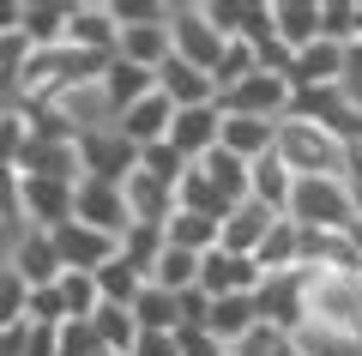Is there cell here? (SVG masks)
I'll use <instances>...</instances> for the list:
<instances>
[{"mask_svg": "<svg viewBox=\"0 0 362 356\" xmlns=\"http://www.w3.org/2000/svg\"><path fill=\"white\" fill-rule=\"evenodd\" d=\"M6 266L25 278V290H49L54 278H61V260H54V242L42 236V229H18L13 254H6Z\"/></svg>", "mask_w": 362, "mask_h": 356, "instance_id": "2e32d148", "label": "cell"}, {"mask_svg": "<svg viewBox=\"0 0 362 356\" xmlns=\"http://www.w3.org/2000/svg\"><path fill=\"white\" fill-rule=\"evenodd\" d=\"M90 332H97V344H103V356H127L133 350V338H139V326H133V314L127 308H97L90 314Z\"/></svg>", "mask_w": 362, "mask_h": 356, "instance_id": "e575fe53", "label": "cell"}, {"mask_svg": "<svg viewBox=\"0 0 362 356\" xmlns=\"http://www.w3.org/2000/svg\"><path fill=\"white\" fill-rule=\"evenodd\" d=\"M254 73H259V61H254V42H223L218 67H211V85H218V97H223V91H235L242 79H254Z\"/></svg>", "mask_w": 362, "mask_h": 356, "instance_id": "d590c367", "label": "cell"}, {"mask_svg": "<svg viewBox=\"0 0 362 356\" xmlns=\"http://www.w3.org/2000/svg\"><path fill=\"white\" fill-rule=\"evenodd\" d=\"M290 79H278V73H254V79H242L235 91H223L218 97V115H254V121H284L290 115Z\"/></svg>", "mask_w": 362, "mask_h": 356, "instance_id": "8992f818", "label": "cell"}, {"mask_svg": "<svg viewBox=\"0 0 362 356\" xmlns=\"http://www.w3.org/2000/svg\"><path fill=\"white\" fill-rule=\"evenodd\" d=\"M218 127H223L218 103H211V109H175V121H169V145H175L187 163H199L206 151H218Z\"/></svg>", "mask_w": 362, "mask_h": 356, "instance_id": "ffe728a7", "label": "cell"}, {"mask_svg": "<svg viewBox=\"0 0 362 356\" xmlns=\"http://www.w3.org/2000/svg\"><path fill=\"white\" fill-rule=\"evenodd\" d=\"M121 200H127V224H139V229H163L169 212H175V193H169L163 181L139 176V169L121 181Z\"/></svg>", "mask_w": 362, "mask_h": 356, "instance_id": "44dd1931", "label": "cell"}, {"mask_svg": "<svg viewBox=\"0 0 362 356\" xmlns=\"http://www.w3.org/2000/svg\"><path fill=\"white\" fill-rule=\"evenodd\" d=\"M139 176L163 181V188L175 193V181L187 176V157H181V151H175V145H169V139H157V145H145V151H139Z\"/></svg>", "mask_w": 362, "mask_h": 356, "instance_id": "8d00e7d4", "label": "cell"}, {"mask_svg": "<svg viewBox=\"0 0 362 356\" xmlns=\"http://www.w3.org/2000/svg\"><path fill=\"white\" fill-rule=\"evenodd\" d=\"M194 169H199V176H206L230 205H242V200H247V163H242V157H230L223 145H218V151H206Z\"/></svg>", "mask_w": 362, "mask_h": 356, "instance_id": "4dcf8cb0", "label": "cell"}, {"mask_svg": "<svg viewBox=\"0 0 362 356\" xmlns=\"http://www.w3.org/2000/svg\"><path fill=\"white\" fill-rule=\"evenodd\" d=\"M109 13H115V30H127V25H163L169 6L163 0H109Z\"/></svg>", "mask_w": 362, "mask_h": 356, "instance_id": "b9f144b4", "label": "cell"}, {"mask_svg": "<svg viewBox=\"0 0 362 356\" xmlns=\"http://www.w3.org/2000/svg\"><path fill=\"white\" fill-rule=\"evenodd\" d=\"M254 266H259V278H290V272H302V236H296V224H278L266 229V242L254 248Z\"/></svg>", "mask_w": 362, "mask_h": 356, "instance_id": "cb8c5ba5", "label": "cell"}, {"mask_svg": "<svg viewBox=\"0 0 362 356\" xmlns=\"http://www.w3.org/2000/svg\"><path fill=\"white\" fill-rule=\"evenodd\" d=\"M302 332L362 350V272H302Z\"/></svg>", "mask_w": 362, "mask_h": 356, "instance_id": "6da1fadb", "label": "cell"}, {"mask_svg": "<svg viewBox=\"0 0 362 356\" xmlns=\"http://www.w3.org/2000/svg\"><path fill=\"white\" fill-rule=\"evenodd\" d=\"M115 61L157 73V67L169 61V18H163V25H127V30H121V42H115Z\"/></svg>", "mask_w": 362, "mask_h": 356, "instance_id": "484cf974", "label": "cell"}, {"mask_svg": "<svg viewBox=\"0 0 362 356\" xmlns=\"http://www.w3.org/2000/svg\"><path fill=\"white\" fill-rule=\"evenodd\" d=\"M223 356H230V350H223Z\"/></svg>", "mask_w": 362, "mask_h": 356, "instance_id": "c3c4849f", "label": "cell"}, {"mask_svg": "<svg viewBox=\"0 0 362 356\" xmlns=\"http://www.w3.org/2000/svg\"><path fill=\"white\" fill-rule=\"evenodd\" d=\"M54 242V260H61V272H97L103 260H115L121 254V242L115 236H97V229H85V224H54V229H42Z\"/></svg>", "mask_w": 362, "mask_h": 356, "instance_id": "9c48e42d", "label": "cell"}, {"mask_svg": "<svg viewBox=\"0 0 362 356\" xmlns=\"http://www.w3.org/2000/svg\"><path fill=\"white\" fill-rule=\"evenodd\" d=\"M175 350H181V356H223L206 332H175Z\"/></svg>", "mask_w": 362, "mask_h": 356, "instance_id": "bcb514c9", "label": "cell"}, {"mask_svg": "<svg viewBox=\"0 0 362 356\" xmlns=\"http://www.w3.org/2000/svg\"><path fill=\"white\" fill-rule=\"evenodd\" d=\"M284 224H296V229H350V193H344V181L302 176L296 188H290Z\"/></svg>", "mask_w": 362, "mask_h": 356, "instance_id": "3957f363", "label": "cell"}, {"mask_svg": "<svg viewBox=\"0 0 362 356\" xmlns=\"http://www.w3.org/2000/svg\"><path fill=\"white\" fill-rule=\"evenodd\" d=\"M18 18H25V6L18 0H0V37H18Z\"/></svg>", "mask_w": 362, "mask_h": 356, "instance_id": "7dc6e473", "label": "cell"}, {"mask_svg": "<svg viewBox=\"0 0 362 356\" xmlns=\"http://www.w3.org/2000/svg\"><path fill=\"white\" fill-rule=\"evenodd\" d=\"M254 314H259V326L296 338V332H302V272H290V278H259Z\"/></svg>", "mask_w": 362, "mask_h": 356, "instance_id": "8fae6325", "label": "cell"}, {"mask_svg": "<svg viewBox=\"0 0 362 356\" xmlns=\"http://www.w3.org/2000/svg\"><path fill=\"white\" fill-rule=\"evenodd\" d=\"M54 356H103L90 320H61V332H54Z\"/></svg>", "mask_w": 362, "mask_h": 356, "instance_id": "60d3db41", "label": "cell"}, {"mask_svg": "<svg viewBox=\"0 0 362 356\" xmlns=\"http://www.w3.org/2000/svg\"><path fill=\"white\" fill-rule=\"evenodd\" d=\"M163 242L181 248V254H211V248H218V224H211V217H199V212H169Z\"/></svg>", "mask_w": 362, "mask_h": 356, "instance_id": "f546056e", "label": "cell"}, {"mask_svg": "<svg viewBox=\"0 0 362 356\" xmlns=\"http://www.w3.org/2000/svg\"><path fill=\"white\" fill-rule=\"evenodd\" d=\"M157 91L169 97V109H211V103H218V85H211V73H199V67L175 61V54L157 67Z\"/></svg>", "mask_w": 362, "mask_h": 356, "instance_id": "9a60e30c", "label": "cell"}, {"mask_svg": "<svg viewBox=\"0 0 362 356\" xmlns=\"http://www.w3.org/2000/svg\"><path fill=\"white\" fill-rule=\"evenodd\" d=\"M290 188H296V176L284 169V157H278V151H266V157H254V163H247V200L266 205L272 217H284Z\"/></svg>", "mask_w": 362, "mask_h": 356, "instance_id": "603a6c76", "label": "cell"}, {"mask_svg": "<svg viewBox=\"0 0 362 356\" xmlns=\"http://www.w3.org/2000/svg\"><path fill=\"white\" fill-rule=\"evenodd\" d=\"M133 169H139V151H133L115 127L78 133V181H115V188H121Z\"/></svg>", "mask_w": 362, "mask_h": 356, "instance_id": "5b68a950", "label": "cell"}, {"mask_svg": "<svg viewBox=\"0 0 362 356\" xmlns=\"http://www.w3.org/2000/svg\"><path fill=\"white\" fill-rule=\"evenodd\" d=\"M284 344H290L284 332H272V326H254V332H247L242 344H230V356H278Z\"/></svg>", "mask_w": 362, "mask_h": 356, "instance_id": "7bdbcfd3", "label": "cell"}, {"mask_svg": "<svg viewBox=\"0 0 362 356\" xmlns=\"http://www.w3.org/2000/svg\"><path fill=\"white\" fill-rule=\"evenodd\" d=\"M90 278H97V296H103L109 308H133V296L145 290V278H139V272H133L121 254H115V260H103V266L90 272Z\"/></svg>", "mask_w": 362, "mask_h": 356, "instance_id": "d6a6232c", "label": "cell"}, {"mask_svg": "<svg viewBox=\"0 0 362 356\" xmlns=\"http://www.w3.org/2000/svg\"><path fill=\"white\" fill-rule=\"evenodd\" d=\"M0 224L25 229V212H18V169H0Z\"/></svg>", "mask_w": 362, "mask_h": 356, "instance_id": "ee69618b", "label": "cell"}, {"mask_svg": "<svg viewBox=\"0 0 362 356\" xmlns=\"http://www.w3.org/2000/svg\"><path fill=\"white\" fill-rule=\"evenodd\" d=\"M290 91H326V85H344V49L338 42H308V49L290 54Z\"/></svg>", "mask_w": 362, "mask_h": 356, "instance_id": "5bb4252c", "label": "cell"}, {"mask_svg": "<svg viewBox=\"0 0 362 356\" xmlns=\"http://www.w3.org/2000/svg\"><path fill=\"white\" fill-rule=\"evenodd\" d=\"M169 54H175V61H187V67H199V73H211V67H218L223 37L211 30V18H206V6H199V0L169 6Z\"/></svg>", "mask_w": 362, "mask_h": 356, "instance_id": "277c9868", "label": "cell"}, {"mask_svg": "<svg viewBox=\"0 0 362 356\" xmlns=\"http://www.w3.org/2000/svg\"><path fill=\"white\" fill-rule=\"evenodd\" d=\"M145 284H157V290H169V296L194 290V284H199V254H181V248H169V242H163V254L151 260Z\"/></svg>", "mask_w": 362, "mask_h": 356, "instance_id": "f1b7e54d", "label": "cell"}, {"mask_svg": "<svg viewBox=\"0 0 362 356\" xmlns=\"http://www.w3.org/2000/svg\"><path fill=\"white\" fill-rule=\"evenodd\" d=\"M30 145V115L0 103V169H18V151Z\"/></svg>", "mask_w": 362, "mask_h": 356, "instance_id": "74e56055", "label": "cell"}, {"mask_svg": "<svg viewBox=\"0 0 362 356\" xmlns=\"http://www.w3.org/2000/svg\"><path fill=\"white\" fill-rule=\"evenodd\" d=\"M206 302H218V296H254L259 290V266L247 254H223V248H211V254H199V284H194Z\"/></svg>", "mask_w": 362, "mask_h": 356, "instance_id": "30bf717a", "label": "cell"}, {"mask_svg": "<svg viewBox=\"0 0 362 356\" xmlns=\"http://www.w3.org/2000/svg\"><path fill=\"white\" fill-rule=\"evenodd\" d=\"M73 224L97 229V236H127V200H121L115 181H73Z\"/></svg>", "mask_w": 362, "mask_h": 356, "instance_id": "52a82bcc", "label": "cell"}, {"mask_svg": "<svg viewBox=\"0 0 362 356\" xmlns=\"http://www.w3.org/2000/svg\"><path fill=\"white\" fill-rule=\"evenodd\" d=\"M272 139H278V121H254V115H223V127H218V145L230 157H242V163L266 157Z\"/></svg>", "mask_w": 362, "mask_h": 356, "instance_id": "d4e9b609", "label": "cell"}, {"mask_svg": "<svg viewBox=\"0 0 362 356\" xmlns=\"http://www.w3.org/2000/svg\"><path fill=\"white\" fill-rule=\"evenodd\" d=\"M272 42L290 54L320 42V0H272Z\"/></svg>", "mask_w": 362, "mask_h": 356, "instance_id": "e0dca14e", "label": "cell"}, {"mask_svg": "<svg viewBox=\"0 0 362 356\" xmlns=\"http://www.w3.org/2000/svg\"><path fill=\"white\" fill-rule=\"evenodd\" d=\"M25 278H18L13 266H0V332H13V326H25Z\"/></svg>", "mask_w": 362, "mask_h": 356, "instance_id": "ab89813d", "label": "cell"}, {"mask_svg": "<svg viewBox=\"0 0 362 356\" xmlns=\"http://www.w3.org/2000/svg\"><path fill=\"white\" fill-rule=\"evenodd\" d=\"M157 254H163V229H139V224H133L127 236H121V260H127L139 278L151 272V260H157Z\"/></svg>", "mask_w": 362, "mask_h": 356, "instance_id": "f35d334b", "label": "cell"}, {"mask_svg": "<svg viewBox=\"0 0 362 356\" xmlns=\"http://www.w3.org/2000/svg\"><path fill=\"white\" fill-rule=\"evenodd\" d=\"M115 42H121V30H115L109 0H78V6H66V49L115 61Z\"/></svg>", "mask_w": 362, "mask_h": 356, "instance_id": "ba28073f", "label": "cell"}, {"mask_svg": "<svg viewBox=\"0 0 362 356\" xmlns=\"http://www.w3.org/2000/svg\"><path fill=\"white\" fill-rule=\"evenodd\" d=\"M18 212H25V229H54L73 217V181H37L18 176Z\"/></svg>", "mask_w": 362, "mask_h": 356, "instance_id": "7c38bea8", "label": "cell"}, {"mask_svg": "<svg viewBox=\"0 0 362 356\" xmlns=\"http://www.w3.org/2000/svg\"><path fill=\"white\" fill-rule=\"evenodd\" d=\"M278 224V217L266 212V205H254V200H242V205H230L223 212V224H218V248L223 254H247L254 260V248L266 242V229Z\"/></svg>", "mask_w": 362, "mask_h": 356, "instance_id": "ac0fdd59", "label": "cell"}, {"mask_svg": "<svg viewBox=\"0 0 362 356\" xmlns=\"http://www.w3.org/2000/svg\"><path fill=\"white\" fill-rule=\"evenodd\" d=\"M259 326V314H254V296H218V302L206 308V338L218 344V350H230V344H242L247 332Z\"/></svg>", "mask_w": 362, "mask_h": 356, "instance_id": "7402d4cb", "label": "cell"}, {"mask_svg": "<svg viewBox=\"0 0 362 356\" xmlns=\"http://www.w3.org/2000/svg\"><path fill=\"white\" fill-rule=\"evenodd\" d=\"M54 296H61V314H66V320H90L97 308H103V296H97V278H90V272H61V278H54Z\"/></svg>", "mask_w": 362, "mask_h": 356, "instance_id": "836d02e7", "label": "cell"}, {"mask_svg": "<svg viewBox=\"0 0 362 356\" xmlns=\"http://www.w3.org/2000/svg\"><path fill=\"white\" fill-rule=\"evenodd\" d=\"M169 121H175V109H169V97H163V91H151V97L127 103V109L115 115V133H121V139L133 145V151H145V145L169 139Z\"/></svg>", "mask_w": 362, "mask_h": 356, "instance_id": "4fadbf2b", "label": "cell"}, {"mask_svg": "<svg viewBox=\"0 0 362 356\" xmlns=\"http://www.w3.org/2000/svg\"><path fill=\"white\" fill-rule=\"evenodd\" d=\"M103 91H109V103H115V115H121L127 103H139V97H151V91H157V73L127 67V61H109L103 67Z\"/></svg>", "mask_w": 362, "mask_h": 356, "instance_id": "1f68e13d", "label": "cell"}, {"mask_svg": "<svg viewBox=\"0 0 362 356\" xmlns=\"http://www.w3.org/2000/svg\"><path fill=\"white\" fill-rule=\"evenodd\" d=\"M133 326L139 332H181V296H169V290H157V284H145L139 296H133Z\"/></svg>", "mask_w": 362, "mask_h": 356, "instance_id": "4316f807", "label": "cell"}, {"mask_svg": "<svg viewBox=\"0 0 362 356\" xmlns=\"http://www.w3.org/2000/svg\"><path fill=\"white\" fill-rule=\"evenodd\" d=\"M18 37H25L30 49H61V42H66V6H61V0H37V6H25Z\"/></svg>", "mask_w": 362, "mask_h": 356, "instance_id": "83f0119b", "label": "cell"}, {"mask_svg": "<svg viewBox=\"0 0 362 356\" xmlns=\"http://www.w3.org/2000/svg\"><path fill=\"white\" fill-rule=\"evenodd\" d=\"M18 176L78 181V139H30L25 151H18Z\"/></svg>", "mask_w": 362, "mask_h": 356, "instance_id": "d6986e66", "label": "cell"}, {"mask_svg": "<svg viewBox=\"0 0 362 356\" xmlns=\"http://www.w3.org/2000/svg\"><path fill=\"white\" fill-rule=\"evenodd\" d=\"M272 151L284 157V169L290 176H332V181H344V169H350V157H356V145H344V139H332L326 127H314V121H296V115H284L278 121V139H272Z\"/></svg>", "mask_w": 362, "mask_h": 356, "instance_id": "7a4b0ae2", "label": "cell"}, {"mask_svg": "<svg viewBox=\"0 0 362 356\" xmlns=\"http://www.w3.org/2000/svg\"><path fill=\"white\" fill-rule=\"evenodd\" d=\"M127 356H181V350H175V332H139Z\"/></svg>", "mask_w": 362, "mask_h": 356, "instance_id": "f6af8a7d", "label": "cell"}]
</instances>
